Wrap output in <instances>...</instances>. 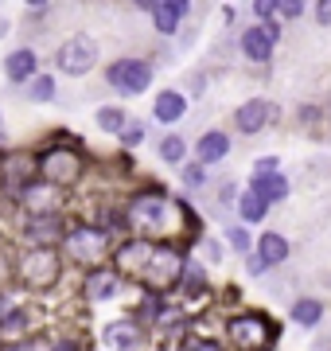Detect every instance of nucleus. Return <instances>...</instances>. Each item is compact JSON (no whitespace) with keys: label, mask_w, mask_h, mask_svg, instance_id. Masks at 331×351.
Returning a JSON list of instances; mask_svg holds the SVG:
<instances>
[{"label":"nucleus","mask_w":331,"mask_h":351,"mask_svg":"<svg viewBox=\"0 0 331 351\" xmlns=\"http://www.w3.org/2000/svg\"><path fill=\"white\" fill-rule=\"evenodd\" d=\"M179 219H187V207L183 203H168L164 195H140L129 207V223L140 234H168Z\"/></svg>","instance_id":"1"},{"label":"nucleus","mask_w":331,"mask_h":351,"mask_svg":"<svg viewBox=\"0 0 331 351\" xmlns=\"http://www.w3.org/2000/svg\"><path fill=\"white\" fill-rule=\"evenodd\" d=\"M140 277H144L148 289H172L179 277H183V258H179V250L156 246V250L148 254V265L140 269Z\"/></svg>","instance_id":"2"},{"label":"nucleus","mask_w":331,"mask_h":351,"mask_svg":"<svg viewBox=\"0 0 331 351\" xmlns=\"http://www.w3.org/2000/svg\"><path fill=\"white\" fill-rule=\"evenodd\" d=\"M230 339L238 343L242 351H261L273 339V324H269L265 316H234L230 320Z\"/></svg>","instance_id":"3"},{"label":"nucleus","mask_w":331,"mask_h":351,"mask_svg":"<svg viewBox=\"0 0 331 351\" xmlns=\"http://www.w3.org/2000/svg\"><path fill=\"white\" fill-rule=\"evenodd\" d=\"M148 82H153V66L140 59H117L109 66V86L121 94H140V90H148Z\"/></svg>","instance_id":"4"},{"label":"nucleus","mask_w":331,"mask_h":351,"mask_svg":"<svg viewBox=\"0 0 331 351\" xmlns=\"http://www.w3.org/2000/svg\"><path fill=\"white\" fill-rule=\"evenodd\" d=\"M20 277H24L27 285H36V289H47L55 285V277H59V258H55L51 246H39V250H31L20 262Z\"/></svg>","instance_id":"5"},{"label":"nucleus","mask_w":331,"mask_h":351,"mask_svg":"<svg viewBox=\"0 0 331 351\" xmlns=\"http://www.w3.org/2000/svg\"><path fill=\"white\" fill-rule=\"evenodd\" d=\"M94 59H98V47H94L90 36H75L59 47V66H63L66 75H86L90 66H94Z\"/></svg>","instance_id":"6"},{"label":"nucleus","mask_w":331,"mask_h":351,"mask_svg":"<svg viewBox=\"0 0 331 351\" xmlns=\"http://www.w3.org/2000/svg\"><path fill=\"white\" fill-rule=\"evenodd\" d=\"M78 168H82V164H78V152L75 149H63V145L51 149L47 156H43V164H39L43 180H51V184H70V180L78 176Z\"/></svg>","instance_id":"7"},{"label":"nucleus","mask_w":331,"mask_h":351,"mask_svg":"<svg viewBox=\"0 0 331 351\" xmlns=\"http://www.w3.org/2000/svg\"><path fill=\"white\" fill-rule=\"evenodd\" d=\"M66 242H70V254H75L78 262H86V265H98L105 258V250H109V239H105L102 230H90V226L75 230Z\"/></svg>","instance_id":"8"},{"label":"nucleus","mask_w":331,"mask_h":351,"mask_svg":"<svg viewBox=\"0 0 331 351\" xmlns=\"http://www.w3.org/2000/svg\"><path fill=\"white\" fill-rule=\"evenodd\" d=\"M140 339H144V332H140V324H133V320H114V324L102 328V343L109 351H137Z\"/></svg>","instance_id":"9"},{"label":"nucleus","mask_w":331,"mask_h":351,"mask_svg":"<svg viewBox=\"0 0 331 351\" xmlns=\"http://www.w3.org/2000/svg\"><path fill=\"white\" fill-rule=\"evenodd\" d=\"M273 39H277V27L273 24H261V27H250L242 36V51L254 59V63H265L273 55Z\"/></svg>","instance_id":"10"},{"label":"nucleus","mask_w":331,"mask_h":351,"mask_svg":"<svg viewBox=\"0 0 331 351\" xmlns=\"http://www.w3.org/2000/svg\"><path fill=\"white\" fill-rule=\"evenodd\" d=\"M140 8L156 16V27H160L164 36H168V32H176L179 20H183V12H187V4H183V0H172V4H153V0H144Z\"/></svg>","instance_id":"11"},{"label":"nucleus","mask_w":331,"mask_h":351,"mask_svg":"<svg viewBox=\"0 0 331 351\" xmlns=\"http://www.w3.org/2000/svg\"><path fill=\"white\" fill-rule=\"evenodd\" d=\"M269 113H273V106H265L261 98H254V101H246L242 110L234 113V121H238V129H242V133H257V129L269 121Z\"/></svg>","instance_id":"12"},{"label":"nucleus","mask_w":331,"mask_h":351,"mask_svg":"<svg viewBox=\"0 0 331 351\" xmlns=\"http://www.w3.org/2000/svg\"><path fill=\"white\" fill-rule=\"evenodd\" d=\"M254 195L269 207V203H277V199H284V195H289V184H284V176H277V172L257 176V180H254Z\"/></svg>","instance_id":"13"},{"label":"nucleus","mask_w":331,"mask_h":351,"mask_svg":"<svg viewBox=\"0 0 331 351\" xmlns=\"http://www.w3.org/2000/svg\"><path fill=\"white\" fill-rule=\"evenodd\" d=\"M284 258H289L284 234H261V242H257V262L261 265H280Z\"/></svg>","instance_id":"14"},{"label":"nucleus","mask_w":331,"mask_h":351,"mask_svg":"<svg viewBox=\"0 0 331 351\" xmlns=\"http://www.w3.org/2000/svg\"><path fill=\"white\" fill-rule=\"evenodd\" d=\"M117 285H121L117 274H109V269H94L90 281H86V297L90 301H109V297L117 293Z\"/></svg>","instance_id":"15"},{"label":"nucleus","mask_w":331,"mask_h":351,"mask_svg":"<svg viewBox=\"0 0 331 351\" xmlns=\"http://www.w3.org/2000/svg\"><path fill=\"white\" fill-rule=\"evenodd\" d=\"M4 71H8L12 82H27V78L36 75V51H12L4 59Z\"/></svg>","instance_id":"16"},{"label":"nucleus","mask_w":331,"mask_h":351,"mask_svg":"<svg viewBox=\"0 0 331 351\" xmlns=\"http://www.w3.org/2000/svg\"><path fill=\"white\" fill-rule=\"evenodd\" d=\"M195 152H199V164H215V160H222V156L230 152L226 133H203V141L195 145Z\"/></svg>","instance_id":"17"},{"label":"nucleus","mask_w":331,"mask_h":351,"mask_svg":"<svg viewBox=\"0 0 331 351\" xmlns=\"http://www.w3.org/2000/svg\"><path fill=\"white\" fill-rule=\"evenodd\" d=\"M59 234H63L59 215H39V219H31V223H27V239H36V242H55Z\"/></svg>","instance_id":"18"},{"label":"nucleus","mask_w":331,"mask_h":351,"mask_svg":"<svg viewBox=\"0 0 331 351\" xmlns=\"http://www.w3.org/2000/svg\"><path fill=\"white\" fill-rule=\"evenodd\" d=\"M148 246H144V242L140 239H133V242H125V246H121V254H117V265H121V269H144V265H148Z\"/></svg>","instance_id":"19"},{"label":"nucleus","mask_w":331,"mask_h":351,"mask_svg":"<svg viewBox=\"0 0 331 351\" xmlns=\"http://www.w3.org/2000/svg\"><path fill=\"white\" fill-rule=\"evenodd\" d=\"M55 199H59V195H55V188H47V180L24 191V203L36 211V219H39V215H47V211H55Z\"/></svg>","instance_id":"20"},{"label":"nucleus","mask_w":331,"mask_h":351,"mask_svg":"<svg viewBox=\"0 0 331 351\" xmlns=\"http://www.w3.org/2000/svg\"><path fill=\"white\" fill-rule=\"evenodd\" d=\"M183 110H187V101H183V94H176V90H164V94L156 98V117H160V121H179Z\"/></svg>","instance_id":"21"},{"label":"nucleus","mask_w":331,"mask_h":351,"mask_svg":"<svg viewBox=\"0 0 331 351\" xmlns=\"http://www.w3.org/2000/svg\"><path fill=\"white\" fill-rule=\"evenodd\" d=\"M319 316H323V304H319V301H296L293 304V320H296V324L312 328Z\"/></svg>","instance_id":"22"},{"label":"nucleus","mask_w":331,"mask_h":351,"mask_svg":"<svg viewBox=\"0 0 331 351\" xmlns=\"http://www.w3.org/2000/svg\"><path fill=\"white\" fill-rule=\"evenodd\" d=\"M98 125L109 129V133H125V129H129L125 110H117V106H105V110H98Z\"/></svg>","instance_id":"23"},{"label":"nucleus","mask_w":331,"mask_h":351,"mask_svg":"<svg viewBox=\"0 0 331 351\" xmlns=\"http://www.w3.org/2000/svg\"><path fill=\"white\" fill-rule=\"evenodd\" d=\"M238 211H242V219H246V223H257V219L265 215V203L257 199L254 191H246V195H242V203H238Z\"/></svg>","instance_id":"24"},{"label":"nucleus","mask_w":331,"mask_h":351,"mask_svg":"<svg viewBox=\"0 0 331 351\" xmlns=\"http://www.w3.org/2000/svg\"><path fill=\"white\" fill-rule=\"evenodd\" d=\"M160 156L172 160V164L183 160V141H179V137H164V141H160Z\"/></svg>","instance_id":"25"},{"label":"nucleus","mask_w":331,"mask_h":351,"mask_svg":"<svg viewBox=\"0 0 331 351\" xmlns=\"http://www.w3.org/2000/svg\"><path fill=\"white\" fill-rule=\"evenodd\" d=\"M31 98H36V101H47V98H55V82H51V78H39L36 86H31Z\"/></svg>","instance_id":"26"},{"label":"nucleus","mask_w":331,"mask_h":351,"mask_svg":"<svg viewBox=\"0 0 331 351\" xmlns=\"http://www.w3.org/2000/svg\"><path fill=\"white\" fill-rule=\"evenodd\" d=\"M304 12V4H300V0H280L277 4V16H300Z\"/></svg>","instance_id":"27"},{"label":"nucleus","mask_w":331,"mask_h":351,"mask_svg":"<svg viewBox=\"0 0 331 351\" xmlns=\"http://www.w3.org/2000/svg\"><path fill=\"white\" fill-rule=\"evenodd\" d=\"M230 242H234V250H250V234H246L242 226H238V230L230 226Z\"/></svg>","instance_id":"28"},{"label":"nucleus","mask_w":331,"mask_h":351,"mask_svg":"<svg viewBox=\"0 0 331 351\" xmlns=\"http://www.w3.org/2000/svg\"><path fill=\"white\" fill-rule=\"evenodd\" d=\"M121 141H125V145H140V141H144V125H129L125 133H121Z\"/></svg>","instance_id":"29"},{"label":"nucleus","mask_w":331,"mask_h":351,"mask_svg":"<svg viewBox=\"0 0 331 351\" xmlns=\"http://www.w3.org/2000/svg\"><path fill=\"white\" fill-rule=\"evenodd\" d=\"M183 180H187L191 188H199V184L207 180V176H203V164H195V168H187V172H183Z\"/></svg>","instance_id":"30"},{"label":"nucleus","mask_w":331,"mask_h":351,"mask_svg":"<svg viewBox=\"0 0 331 351\" xmlns=\"http://www.w3.org/2000/svg\"><path fill=\"white\" fill-rule=\"evenodd\" d=\"M203 285H207V281L199 277V269H191V274H187V293H199Z\"/></svg>","instance_id":"31"},{"label":"nucleus","mask_w":331,"mask_h":351,"mask_svg":"<svg viewBox=\"0 0 331 351\" xmlns=\"http://www.w3.org/2000/svg\"><path fill=\"white\" fill-rule=\"evenodd\" d=\"M254 8H257V16H277V4L273 0H257Z\"/></svg>","instance_id":"32"},{"label":"nucleus","mask_w":331,"mask_h":351,"mask_svg":"<svg viewBox=\"0 0 331 351\" xmlns=\"http://www.w3.org/2000/svg\"><path fill=\"white\" fill-rule=\"evenodd\" d=\"M316 16H319V24H331V0H323V4H319Z\"/></svg>","instance_id":"33"},{"label":"nucleus","mask_w":331,"mask_h":351,"mask_svg":"<svg viewBox=\"0 0 331 351\" xmlns=\"http://www.w3.org/2000/svg\"><path fill=\"white\" fill-rule=\"evenodd\" d=\"M4 328H8V332H12V328H24V316H20V313L8 316V320H4Z\"/></svg>","instance_id":"34"},{"label":"nucleus","mask_w":331,"mask_h":351,"mask_svg":"<svg viewBox=\"0 0 331 351\" xmlns=\"http://www.w3.org/2000/svg\"><path fill=\"white\" fill-rule=\"evenodd\" d=\"M187 351H222L218 343H195V348H187Z\"/></svg>","instance_id":"35"},{"label":"nucleus","mask_w":331,"mask_h":351,"mask_svg":"<svg viewBox=\"0 0 331 351\" xmlns=\"http://www.w3.org/2000/svg\"><path fill=\"white\" fill-rule=\"evenodd\" d=\"M8 351H43V343H24V348H8Z\"/></svg>","instance_id":"36"},{"label":"nucleus","mask_w":331,"mask_h":351,"mask_svg":"<svg viewBox=\"0 0 331 351\" xmlns=\"http://www.w3.org/2000/svg\"><path fill=\"white\" fill-rule=\"evenodd\" d=\"M55 351H78V343H70V339H66V343H59Z\"/></svg>","instance_id":"37"},{"label":"nucleus","mask_w":331,"mask_h":351,"mask_svg":"<svg viewBox=\"0 0 331 351\" xmlns=\"http://www.w3.org/2000/svg\"><path fill=\"white\" fill-rule=\"evenodd\" d=\"M0 277H4V258H0Z\"/></svg>","instance_id":"38"}]
</instances>
